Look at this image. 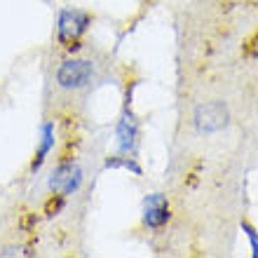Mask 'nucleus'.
Returning <instances> with one entry per match:
<instances>
[{"label":"nucleus","instance_id":"obj_1","mask_svg":"<svg viewBox=\"0 0 258 258\" xmlns=\"http://www.w3.org/2000/svg\"><path fill=\"white\" fill-rule=\"evenodd\" d=\"M92 78V63L89 61H80V59H73V61H66L59 73H56V80L59 85L66 89H80L85 87Z\"/></svg>","mask_w":258,"mask_h":258},{"label":"nucleus","instance_id":"obj_2","mask_svg":"<svg viewBox=\"0 0 258 258\" xmlns=\"http://www.w3.org/2000/svg\"><path fill=\"white\" fill-rule=\"evenodd\" d=\"M80 185V169L73 167V164H63L59 169L52 174L49 178V188L59 195H68V192H73L75 188Z\"/></svg>","mask_w":258,"mask_h":258},{"label":"nucleus","instance_id":"obj_3","mask_svg":"<svg viewBox=\"0 0 258 258\" xmlns=\"http://www.w3.org/2000/svg\"><path fill=\"white\" fill-rule=\"evenodd\" d=\"M225 117H228V113H225L223 103H207L197 110L195 120L200 132H216L225 124Z\"/></svg>","mask_w":258,"mask_h":258},{"label":"nucleus","instance_id":"obj_4","mask_svg":"<svg viewBox=\"0 0 258 258\" xmlns=\"http://www.w3.org/2000/svg\"><path fill=\"white\" fill-rule=\"evenodd\" d=\"M85 24H87V17L80 12H66L61 17V40H75L78 35L85 31Z\"/></svg>","mask_w":258,"mask_h":258},{"label":"nucleus","instance_id":"obj_5","mask_svg":"<svg viewBox=\"0 0 258 258\" xmlns=\"http://www.w3.org/2000/svg\"><path fill=\"white\" fill-rule=\"evenodd\" d=\"M164 218H167V209H164V207H160V209H150V211H148V223H153V225L162 223Z\"/></svg>","mask_w":258,"mask_h":258},{"label":"nucleus","instance_id":"obj_6","mask_svg":"<svg viewBox=\"0 0 258 258\" xmlns=\"http://www.w3.org/2000/svg\"><path fill=\"white\" fill-rule=\"evenodd\" d=\"M35 223H38V218H35V214H28V216L24 218V221H21V230H26V232H28Z\"/></svg>","mask_w":258,"mask_h":258},{"label":"nucleus","instance_id":"obj_7","mask_svg":"<svg viewBox=\"0 0 258 258\" xmlns=\"http://www.w3.org/2000/svg\"><path fill=\"white\" fill-rule=\"evenodd\" d=\"M59 209H61V200H59V197H56V200H49V202H47V214H49V216H54Z\"/></svg>","mask_w":258,"mask_h":258}]
</instances>
